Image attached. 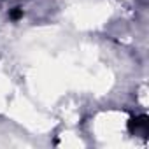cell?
Returning <instances> with one entry per match:
<instances>
[{"mask_svg":"<svg viewBox=\"0 0 149 149\" xmlns=\"http://www.w3.org/2000/svg\"><path fill=\"white\" fill-rule=\"evenodd\" d=\"M9 18H11L13 21H18V19L23 18V11H21L19 7H16V9H13V11L9 13Z\"/></svg>","mask_w":149,"mask_h":149,"instance_id":"obj_2","label":"cell"},{"mask_svg":"<svg viewBox=\"0 0 149 149\" xmlns=\"http://www.w3.org/2000/svg\"><path fill=\"white\" fill-rule=\"evenodd\" d=\"M147 118L146 116H139V118H133V119H130V125H128V128H130V132H146L147 130Z\"/></svg>","mask_w":149,"mask_h":149,"instance_id":"obj_1","label":"cell"}]
</instances>
